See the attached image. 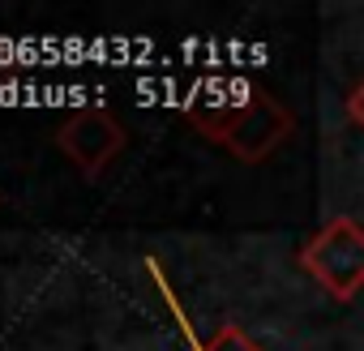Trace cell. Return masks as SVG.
<instances>
[{"mask_svg":"<svg viewBox=\"0 0 364 351\" xmlns=\"http://www.w3.org/2000/svg\"><path fill=\"white\" fill-rule=\"evenodd\" d=\"M124 141H129V133H124V124H120L107 107H77V112L56 129L60 154H65L82 176H90V180L107 171V163L124 150Z\"/></svg>","mask_w":364,"mask_h":351,"instance_id":"3","label":"cell"},{"mask_svg":"<svg viewBox=\"0 0 364 351\" xmlns=\"http://www.w3.org/2000/svg\"><path fill=\"white\" fill-rule=\"evenodd\" d=\"M343 112H347V120H351L355 129H364V77L351 82V90H347V99H343Z\"/></svg>","mask_w":364,"mask_h":351,"instance_id":"5","label":"cell"},{"mask_svg":"<svg viewBox=\"0 0 364 351\" xmlns=\"http://www.w3.org/2000/svg\"><path fill=\"white\" fill-rule=\"evenodd\" d=\"M198 351H262L240 325H219L215 334H210V342H202Z\"/></svg>","mask_w":364,"mask_h":351,"instance_id":"4","label":"cell"},{"mask_svg":"<svg viewBox=\"0 0 364 351\" xmlns=\"http://www.w3.org/2000/svg\"><path fill=\"white\" fill-rule=\"evenodd\" d=\"M296 261L330 300H355L364 291V223L351 215H334L300 244Z\"/></svg>","mask_w":364,"mask_h":351,"instance_id":"2","label":"cell"},{"mask_svg":"<svg viewBox=\"0 0 364 351\" xmlns=\"http://www.w3.org/2000/svg\"><path fill=\"white\" fill-rule=\"evenodd\" d=\"M185 120L215 146H223L228 154H236L240 163H266L291 133H296V116L262 86L253 82H223L210 86L206 94L189 99Z\"/></svg>","mask_w":364,"mask_h":351,"instance_id":"1","label":"cell"}]
</instances>
